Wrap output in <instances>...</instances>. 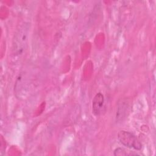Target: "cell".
I'll list each match as a JSON object with an SVG mask.
<instances>
[{"mask_svg": "<svg viewBox=\"0 0 156 156\" xmlns=\"http://www.w3.org/2000/svg\"><path fill=\"white\" fill-rule=\"evenodd\" d=\"M114 155L115 156H126V155H136L138 154L132 151H126L124 148L118 147L114 151Z\"/></svg>", "mask_w": 156, "mask_h": 156, "instance_id": "5", "label": "cell"}, {"mask_svg": "<svg viewBox=\"0 0 156 156\" xmlns=\"http://www.w3.org/2000/svg\"><path fill=\"white\" fill-rule=\"evenodd\" d=\"M30 25L27 22L21 23L16 29L12 41L11 58L15 63L24 56L29 38Z\"/></svg>", "mask_w": 156, "mask_h": 156, "instance_id": "1", "label": "cell"}, {"mask_svg": "<svg viewBox=\"0 0 156 156\" xmlns=\"http://www.w3.org/2000/svg\"><path fill=\"white\" fill-rule=\"evenodd\" d=\"M104 103V95L101 93H98L93 98L92 102V112L95 116L101 115Z\"/></svg>", "mask_w": 156, "mask_h": 156, "instance_id": "3", "label": "cell"}, {"mask_svg": "<svg viewBox=\"0 0 156 156\" xmlns=\"http://www.w3.org/2000/svg\"><path fill=\"white\" fill-rule=\"evenodd\" d=\"M129 104L127 103L126 101H122L121 104L118 107V109L116 113V119L118 120H122L126 118V116L127 115V112H129Z\"/></svg>", "mask_w": 156, "mask_h": 156, "instance_id": "4", "label": "cell"}, {"mask_svg": "<svg viewBox=\"0 0 156 156\" xmlns=\"http://www.w3.org/2000/svg\"><path fill=\"white\" fill-rule=\"evenodd\" d=\"M117 137L120 143L124 146L138 151H140L142 148V144L140 140L135 135L130 132L120 130L118 133Z\"/></svg>", "mask_w": 156, "mask_h": 156, "instance_id": "2", "label": "cell"}]
</instances>
